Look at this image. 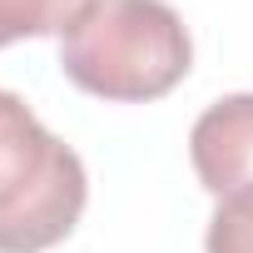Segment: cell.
I'll use <instances>...</instances> for the list:
<instances>
[{
	"label": "cell",
	"instance_id": "1",
	"mask_svg": "<svg viewBox=\"0 0 253 253\" xmlns=\"http://www.w3.org/2000/svg\"><path fill=\"white\" fill-rule=\"evenodd\" d=\"M194 65V40L164 0H89L60 35V70L99 99L144 104Z\"/></svg>",
	"mask_w": 253,
	"mask_h": 253
},
{
	"label": "cell",
	"instance_id": "5",
	"mask_svg": "<svg viewBox=\"0 0 253 253\" xmlns=\"http://www.w3.org/2000/svg\"><path fill=\"white\" fill-rule=\"evenodd\" d=\"M204 248L209 253H253V189L218 199Z\"/></svg>",
	"mask_w": 253,
	"mask_h": 253
},
{
	"label": "cell",
	"instance_id": "2",
	"mask_svg": "<svg viewBox=\"0 0 253 253\" xmlns=\"http://www.w3.org/2000/svg\"><path fill=\"white\" fill-rule=\"evenodd\" d=\"M89 179L80 154L55 139L30 104L0 89V253H45L84 213Z\"/></svg>",
	"mask_w": 253,
	"mask_h": 253
},
{
	"label": "cell",
	"instance_id": "4",
	"mask_svg": "<svg viewBox=\"0 0 253 253\" xmlns=\"http://www.w3.org/2000/svg\"><path fill=\"white\" fill-rule=\"evenodd\" d=\"M89 5V0H0V50L15 40H40V35H65V25Z\"/></svg>",
	"mask_w": 253,
	"mask_h": 253
},
{
	"label": "cell",
	"instance_id": "3",
	"mask_svg": "<svg viewBox=\"0 0 253 253\" xmlns=\"http://www.w3.org/2000/svg\"><path fill=\"white\" fill-rule=\"evenodd\" d=\"M189 159L213 199L253 189V94H223L194 119Z\"/></svg>",
	"mask_w": 253,
	"mask_h": 253
}]
</instances>
